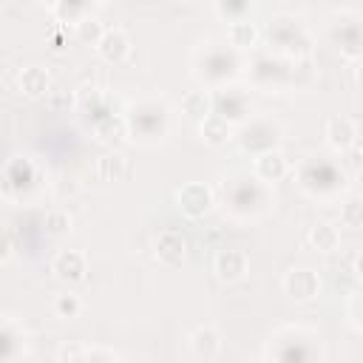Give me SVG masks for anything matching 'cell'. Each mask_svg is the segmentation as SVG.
Wrapping results in <instances>:
<instances>
[{"label":"cell","mask_w":363,"mask_h":363,"mask_svg":"<svg viewBox=\"0 0 363 363\" xmlns=\"http://www.w3.org/2000/svg\"><path fill=\"white\" fill-rule=\"evenodd\" d=\"M343 184H346L343 167H337V164H332V162H323V159L306 162V167H303V173H301V187H303L309 196H315V199H329V196L340 193Z\"/></svg>","instance_id":"1"},{"label":"cell","mask_w":363,"mask_h":363,"mask_svg":"<svg viewBox=\"0 0 363 363\" xmlns=\"http://www.w3.org/2000/svg\"><path fill=\"white\" fill-rule=\"evenodd\" d=\"M278 142H281V128L267 119H255L244 125L238 133V145L244 153H264V150L278 147Z\"/></svg>","instance_id":"2"},{"label":"cell","mask_w":363,"mask_h":363,"mask_svg":"<svg viewBox=\"0 0 363 363\" xmlns=\"http://www.w3.org/2000/svg\"><path fill=\"white\" fill-rule=\"evenodd\" d=\"M269 45L286 48L289 54H309V37L301 31L298 20L278 17L269 23Z\"/></svg>","instance_id":"3"},{"label":"cell","mask_w":363,"mask_h":363,"mask_svg":"<svg viewBox=\"0 0 363 363\" xmlns=\"http://www.w3.org/2000/svg\"><path fill=\"white\" fill-rule=\"evenodd\" d=\"M284 292L295 301V303H306V301H315L320 295V275L309 267H298V269H289L284 275Z\"/></svg>","instance_id":"4"},{"label":"cell","mask_w":363,"mask_h":363,"mask_svg":"<svg viewBox=\"0 0 363 363\" xmlns=\"http://www.w3.org/2000/svg\"><path fill=\"white\" fill-rule=\"evenodd\" d=\"M176 207L190 218H201L213 207V190L201 182H190L176 190Z\"/></svg>","instance_id":"5"},{"label":"cell","mask_w":363,"mask_h":363,"mask_svg":"<svg viewBox=\"0 0 363 363\" xmlns=\"http://www.w3.org/2000/svg\"><path fill=\"white\" fill-rule=\"evenodd\" d=\"M247 269H250V261H247V252H244V250L224 247V250H218L216 258H213V272H216V278L224 281V284L241 281V278L247 275Z\"/></svg>","instance_id":"6"},{"label":"cell","mask_w":363,"mask_h":363,"mask_svg":"<svg viewBox=\"0 0 363 363\" xmlns=\"http://www.w3.org/2000/svg\"><path fill=\"white\" fill-rule=\"evenodd\" d=\"M187 255V238L176 230H164L159 233L156 238V258L164 264V267H179Z\"/></svg>","instance_id":"7"},{"label":"cell","mask_w":363,"mask_h":363,"mask_svg":"<svg viewBox=\"0 0 363 363\" xmlns=\"http://www.w3.org/2000/svg\"><path fill=\"white\" fill-rule=\"evenodd\" d=\"M51 272L60 278V281H68V284H77L85 278V255L77 252V250H62L54 255L51 261Z\"/></svg>","instance_id":"8"},{"label":"cell","mask_w":363,"mask_h":363,"mask_svg":"<svg viewBox=\"0 0 363 363\" xmlns=\"http://www.w3.org/2000/svg\"><path fill=\"white\" fill-rule=\"evenodd\" d=\"M96 51L105 62H125L130 54V40L125 31L111 28V31H102V37L96 40Z\"/></svg>","instance_id":"9"},{"label":"cell","mask_w":363,"mask_h":363,"mask_svg":"<svg viewBox=\"0 0 363 363\" xmlns=\"http://www.w3.org/2000/svg\"><path fill=\"white\" fill-rule=\"evenodd\" d=\"M326 142H329L332 150L343 153L349 145L357 142V125L352 119H346V116H332L326 122Z\"/></svg>","instance_id":"10"},{"label":"cell","mask_w":363,"mask_h":363,"mask_svg":"<svg viewBox=\"0 0 363 363\" xmlns=\"http://www.w3.org/2000/svg\"><path fill=\"white\" fill-rule=\"evenodd\" d=\"M213 113H218L221 119H227L233 125L247 116V96L238 91H221L213 96Z\"/></svg>","instance_id":"11"},{"label":"cell","mask_w":363,"mask_h":363,"mask_svg":"<svg viewBox=\"0 0 363 363\" xmlns=\"http://www.w3.org/2000/svg\"><path fill=\"white\" fill-rule=\"evenodd\" d=\"M286 170H289V164H286V159H284L281 150L272 147V150L255 153V176L261 182H278V179L286 176Z\"/></svg>","instance_id":"12"},{"label":"cell","mask_w":363,"mask_h":363,"mask_svg":"<svg viewBox=\"0 0 363 363\" xmlns=\"http://www.w3.org/2000/svg\"><path fill=\"white\" fill-rule=\"evenodd\" d=\"M199 130H201V139L210 145V147H221L230 142L233 136V125L227 119H221L218 113H207L201 122H199Z\"/></svg>","instance_id":"13"},{"label":"cell","mask_w":363,"mask_h":363,"mask_svg":"<svg viewBox=\"0 0 363 363\" xmlns=\"http://www.w3.org/2000/svg\"><path fill=\"white\" fill-rule=\"evenodd\" d=\"M190 349H193L196 357L213 360V357H218V352H221V335H218L213 326H199V329L190 335Z\"/></svg>","instance_id":"14"},{"label":"cell","mask_w":363,"mask_h":363,"mask_svg":"<svg viewBox=\"0 0 363 363\" xmlns=\"http://www.w3.org/2000/svg\"><path fill=\"white\" fill-rule=\"evenodd\" d=\"M227 40L233 48H252L258 43V26L250 23L247 17L244 20H233L227 26Z\"/></svg>","instance_id":"15"},{"label":"cell","mask_w":363,"mask_h":363,"mask_svg":"<svg viewBox=\"0 0 363 363\" xmlns=\"http://www.w3.org/2000/svg\"><path fill=\"white\" fill-rule=\"evenodd\" d=\"M224 65L227 68H235L238 60L233 54H227V51H216V54H210L204 60V74H199V77H207L210 82H224L230 77V71H224Z\"/></svg>","instance_id":"16"},{"label":"cell","mask_w":363,"mask_h":363,"mask_svg":"<svg viewBox=\"0 0 363 363\" xmlns=\"http://www.w3.org/2000/svg\"><path fill=\"white\" fill-rule=\"evenodd\" d=\"M125 173H128V159L122 153L113 150V153H105L96 159V176L102 182H119Z\"/></svg>","instance_id":"17"},{"label":"cell","mask_w":363,"mask_h":363,"mask_svg":"<svg viewBox=\"0 0 363 363\" xmlns=\"http://www.w3.org/2000/svg\"><path fill=\"white\" fill-rule=\"evenodd\" d=\"M182 111H184L190 119L201 122L207 113H213V96H210L207 91H190V94L182 96Z\"/></svg>","instance_id":"18"},{"label":"cell","mask_w":363,"mask_h":363,"mask_svg":"<svg viewBox=\"0 0 363 363\" xmlns=\"http://www.w3.org/2000/svg\"><path fill=\"white\" fill-rule=\"evenodd\" d=\"M309 244H312L315 250H320V252H332V250H337V244H340V233H337V227H332L329 221H318V224L309 230Z\"/></svg>","instance_id":"19"},{"label":"cell","mask_w":363,"mask_h":363,"mask_svg":"<svg viewBox=\"0 0 363 363\" xmlns=\"http://www.w3.org/2000/svg\"><path fill=\"white\" fill-rule=\"evenodd\" d=\"M48 85H51V79H48V74L43 71V68H37V65H31V68H26L23 74H20V88H23V94L26 96H43V94H48Z\"/></svg>","instance_id":"20"},{"label":"cell","mask_w":363,"mask_h":363,"mask_svg":"<svg viewBox=\"0 0 363 363\" xmlns=\"http://www.w3.org/2000/svg\"><path fill=\"white\" fill-rule=\"evenodd\" d=\"M250 9H252V0H216V11H218L227 23L244 20V17L250 14Z\"/></svg>","instance_id":"21"},{"label":"cell","mask_w":363,"mask_h":363,"mask_svg":"<svg viewBox=\"0 0 363 363\" xmlns=\"http://www.w3.org/2000/svg\"><path fill=\"white\" fill-rule=\"evenodd\" d=\"M79 309H82V303H79V298H77L74 292H62V295H57V301H54V315L62 318V320L77 318Z\"/></svg>","instance_id":"22"},{"label":"cell","mask_w":363,"mask_h":363,"mask_svg":"<svg viewBox=\"0 0 363 363\" xmlns=\"http://www.w3.org/2000/svg\"><path fill=\"white\" fill-rule=\"evenodd\" d=\"M94 130H96L99 139L111 142V139H122V136L128 133V125H125V119H116V122H113V116H105L102 122L94 125Z\"/></svg>","instance_id":"23"},{"label":"cell","mask_w":363,"mask_h":363,"mask_svg":"<svg viewBox=\"0 0 363 363\" xmlns=\"http://www.w3.org/2000/svg\"><path fill=\"white\" fill-rule=\"evenodd\" d=\"M340 221L346 224V227H352V230H360L363 227V201L354 196V199H349V201H343V207H340Z\"/></svg>","instance_id":"24"},{"label":"cell","mask_w":363,"mask_h":363,"mask_svg":"<svg viewBox=\"0 0 363 363\" xmlns=\"http://www.w3.org/2000/svg\"><path fill=\"white\" fill-rule=\"evenodd\" d=\"M43 224H45V233L48 235H65L71 230V216L65 210H48Z\"/></svg>","instance_id":"25"},{"label":"cell","mask_w":363,"mask_h":363,"mask_svg":"<svg viewBox=\"0 0 363 363\" xmlns=\"http://www.w3.org/2000/svg\"><path fill=\"white\" fill-rule=\"evenodd\" d=\"M77 37H79L82 43L96 45V40L102 37V26H99L94 17H82V20L77 23Z\"/></svg>","instance_id":"26"},{"label":"cell","mask_w":363,"mask_h":363,"mask_svg":"<svg viewBox=\"0 0 363 363\" xmlns=\"http://www.w3.org/2000/svg\"><path fill=\"white\" fill-rule=\"evenodd\" d=\"M82 360H122V354L102 346H82Z\"/></svg>","instance_id":"27"},{"label":"cell","mask_w":363,"mask_h":363,"mask_svg":"<svg viewBox=\"0 0 363 363\" xmlns=\"http://www.w3.org/2000/svg\"><path fill=\"white\" fill-rule=\"evenodd\" d=\"M357 303H360V292L354 289V292L349 295V320H352L354 329H360V309H357Z\"/></svg>","instance_id":"28"},{"label":"cell","mask_w":363,"mask_h":363,"mask_svg":"<svg viewBox=\"0 0 363 363\" xmlns=\"http://www.w3.org/2000/svg\"><path fill=\"white\" fill-rule=\"evenodd\" d=\"M57 360H82V346H62L57 352Z\"/></svg>","instance_id":"29"},{"label":"cell","mask_w":363,"mask_h":363,"mask_svg":"<svg viewBox=\"0 0 363 363\" xmlns=\"http://www.w3.org/2000/svg\"><path fill=\"white\" fill-rule=\"evenodd\" d=\"M343 153H349V167L357 173V167H360V145L354 142V145H349Z\"/></svg>","instance_id":"30"},{"label":"cell","mask_w":363,"mask_h":363,"mask_svg":"<svg viewBox=\"0 0 363 363\" xmlns=\"http://www.w3.org/2000/svg\"><path fill=\"white\" fill-rule=\"evenodd\" d=\"M9 255H11V241L6 233H0V261H6Z\"/></svg>","instance_id":"31"},{"label":"cell","mask_w":363,"mask_h":363,"mask_svg":"<svg viewBox=\"0 0 363 363\" xmlns=\"http://www.w3.org/2000/svg\"><path fill=\"white\" fill-rule=\"evenodd\" d=\"M40 3H43V6H51V9H57V6H60V0H40Z\"/></svg>","instance_id":"32"},{"label":"cell","mask_w":363,"mask_h":363,"mask_svg":"<svg viewBox=\"0 0 363 363\" xmlns=\"http://www.w3.org/2000/svg\"><path fill=\"white\" fill-rule=\"evenodd\" d=\"M91 3H99V6H102V3H108V0H91Z\"/></svg>","instance_id":"33"}]
</instances>
